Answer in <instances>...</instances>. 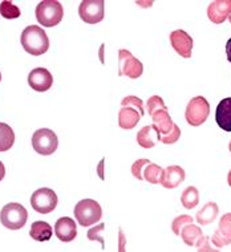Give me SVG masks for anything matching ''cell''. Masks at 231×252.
I'll use <instances>...</instances> for the list:
<instances>
[{
  "mask_svg": "<svg viewBox=\"0 0 231 252\" xmlns=\"http://www.w3.org/2000/svg\"><path fill=\"white\" fill-rule=\"evenodd\" d=\"M22 45L27 53L41 56L49 48V39L41 27L30 26L22 32Z\"/></svg>",
  "mask_w": 231,
  "mask_h": 252,
  "instance_id": "obj_1",
  "label": "cell"
},
{
  "mask_svg": "<svg viewBox=\"0 0 231 252\" xmlns=\"http://www.w3.org/2000/svg\"><path fill=\"white\" fill-rule=\"evenodd\" d=\"M64 9L57 0H44L36 7V20L43 27H55L63 20Z\"/></svg>",
  "mask_w": 231,
  "mask_h": 252,
  "instance_id": "obj_2",
  "label": "cell"
},
{
  "mask_svg": "<svg viewBox=\"0 0 231 252\" xmlns=\"http://www.w3.org/2000/svg\"><path fill=\"white\" fill-rule=\"evenodd\" d=\"M74 217L80 226L89 227L100 222L102 217L101 206L93 199H83L74 206Z\"/></svg>",
  "mask_w": 231,
  "mask_h": 252,
  "instance_id": "obj_3",
  "label": "cell"
},
{
  "mask_svg": "<svg viewBox=\"0 0 231 252\" xmlns=\"http://www.w3.org/2000/svg\"><path fill=\"white\" fill-rule=\"evenodd\" d=\"M28 213L20 203H8L0 211V222L8 230H20L26 226Z\"/></svg>",
  "mask_w": 231,
  "mask_h": 252,
  "instance_id": "obj_4",
  "label": "cell"
},
{
  "mask_svg": "<svg viewBox=\"0 0 231 252\" xmlns=\"http://www.w3.org/2000/svg\"><path fill=\"white\" fill-rule=\"evenodd\" d=\"M210 114V105L205 97H194L186 106L185 118L190 126H201Z\"/></svg>",
  "mask_w": 231,
  "mask_h": 252,
  "instance_id": "obj_5",
  "label": "cell"
},
{
  "mask_svg": "<svg viewBox=\"0 0 231 252\" xmlns=\"http://www.w3.org/2000/svg\"><path fill=\"white\" fill-rule=\"evenodd\" d=\"M32 146L41 156H51L56 152L59 139L51 129H39L32 135Z\"/></svg>",
  "mask_w": 231,
  "mask_h": 252,
  "instance_id": "obj_6",
  "label": "cell"
},
{
  "mask_svg": "<svg viewBox=\"0 0 231 252\" xmlns=\"http://www.w3.org/2000/svg\"><path fill=\"white\" fill-rule=\"evenodd\" d=\"M144 72V65L137 57L132 55L128 49L118 51V74L129 78H138Z\"/></svg>",
  "mask_w": 231,
  "mask_h": 252,
  "instance_id": "obj_7",
  "label": "cell"
},
{
  "mask_svg": "<svg viewBox=\"0 0 231 252\" xmlns=\"http://www.w3.org/2000/svg\"><path fill=\"white\" fill-rule=\"evenodd\" d=\"M31 206L33 207L36 213L49 214L56 209L57 206L56 192L48 187H41L31 196Z\"/></svg>",
  "mask_w": 231,
  "mask_h": 252,
  "instance_id": "obj_8",
  "label": "cell"
},
{
  "mask_svg": "<svg viewBox=\"0 0 231 252\" xmlns=\"http://www.w3.org/2000/svg\"><path fill=\"white\" fill-rule=\"evenodd\" d=\"M79 15L88 24H97L104 19V1L102 0H84L80 3Z\"/></svg>",
  "mask_w": 231,
  "mask_h": 252,
  "instance_id": "obj_9",
  "label": "cell"
},
{
  "mask_svg": "<svg viewBox=\"0 0 231 252\" xmlns=\"http://www.w3.org/2000/svg\"><path fill=\"white\" fill-rule=\"evenodd\" d=\"M171 47L179 56L183 59H190L193 51V39L188 32L182 30L173 31L170 33Z\"/></svg>",
  "mask_w": 231,
  "mask_h": 252,
  "instance_id": "obj_10",
  "label": "cell"
},
{
  "mask_svg": "<svg viewBox=\"0 0 231 252\" xmlns=\"http://www.w3.org/2000/svg\"><path fill=\"white\" fill-rule=\"evenodd\" d=\"M28 84L36 92H47L53 84L52 74L45 68H35L28 74Z\"/></svg>",
  "mask_w": 231,
  "mask_h": 252,
  "instance_id": "obj_11",
  "label": "cell"
},
{
  "mask_svg": "<svg viewBox=\"0 0 231 252\" xmlns=\"http://www.w3.org/2000/svg\"><path fill=\"white\" fill-rule=\"evenodd\" d=\"M231 13V0H217L210 3L207 8V18L214 24H222Z\"/></svg>",
  "mask_w": 231,
  "mask_h": 252,
  "instance_id": "obj_12",
  "label": "cell"
},
{
  "mask_svg": "<svg viewBox=\"0 0 231 252\" xmlns=\"http://www.w3.org/2000/svg\"><path fill=\"white\" fill-rule=\"evenodd\" d=\"M55 234H56L57 239L68 243L77 236V228H76V223L73 219L68 217L60 218L55 224Z\"/></svg>",
  "mask_w": 231,
  "mask_h": 252,
  "instance_id": "obj_13",
  "label": "cell"
},
{
  "mask_svg": "<svg viewBox=\"0 0 231 252\" xmlns=\"http://www.w3.org/2000/svg\"><path fill=\"white\" fill-rule=\"evenodd\" d=\"M215 121L221 129L231 131V97L223 98L215 110Z\"/></svg>",
  "mask_w": 231,
  "mask_h": 252,
  "instance_id": "obj_14",
  "label": "cell"
},
{
  "mask_svg": "<svg viewBox=\"0 0 231 252\" xmlns=\"http://www.w3.org/2000/svg\"><path fill=\"white\" fill-rule=\"evenodd\" d=\"M157 141H161V134L154 125L144 126L137 133V144L144 149H152Z\"/></svg>",
  "mask_w": 231,
  "mask_h": 252,
  "instance_id": "obj_15",
  "label": "cell"
},
{
  "mask_svg": "<svg viewBox=\"0 0 231 252\" xmlns=\"http://www.w3.org/2000/svg\"><path fill=\"white\" fill-rule=\"evenodd\" d=\"M141 118H142V116L137 109L131 108V106H122L120 113H118V125L121 129L131 130L140 122Z\"/></svg>",
  "mask_w": 231,
  "mask_h": 252,
  "instance_id": "obj_16",
  "label": "cell"
},
{
  "mask_svg": "<svg viewBox=\"0 0 231 252\" xmlns=\"http://www.w3.org/2000/svg\"><path fill=\"white\" fill-rule=\"evenodd\" d=\"M185 170L181 167V166L173 165L166 167L165 175H164V181H162V186L165 189H175L177 186H179L181 183L185 181Z\"/></svg>",
  "mask_w": 231,
  "mask_h": 252,
  "instance_id": "obj_17",
  "label": "cell"
},
{
  "mask_svg": "<svg viewBox=\"0 0 231 252\" xmlns=\"http://www.w3.org/2000/svg\"><path fill=\"white\" fill-rule=\"evenodd\" d=\"M152 120H153V125L156 126L160 131V134L166 135L169 134L174 126V122L171 120L170 114H169V110L167 109H160L157 112H154L152 114Z\"/></svg>",
  "mask_w": 231,
  "mask_h": 252,
  "instance_id": "obj_18",
  "label": "cell"
},
{
  "mask_svg": "<svg viewBox=\"0 0 231 252\" xmlns=\"http://www.w3.org/2000/svg\"><path fill=\"white\" fill-rule=\"evenodd\" d=\"M52 227L44 220H36L31 226V238L36 242H48L52 238Z\"/></svg>",
  "mask_w": 231,
  "mask_h": 252,
  "instance_id": "obj_19",
  "label": "cell"
},
{
  "mask_svg": "<svg viewBox=\"0 0 231 252\" xmlns=\"http://www.w3.org/2000/svg\"><path fill=\"white\" fill-rule=\"evenodd\" d=\"M219 207L215 202H209L203 206V209L201 211L197 213V222L199 223L201 226H207L210 223H213L217 217H218Z\"/></svg>",
  "mask_w": 231,
  "mask_h": 252,
  "instance_id": "obj_20",
  "label": "cell"
},
{
  "mask_svg": "<svg viewBox=\"0 0 231 252\" xmlns=\"http://www.w3.org/2000/svg\"><path fill=\"white\" fill-rule=\"evenodd\" d=\"M144 179L148 181L149 183H153V185H158V183H162L164 181V175H165V170L162 169L161 166L156 165V163H149V165L145 166L144 169Z\"/></svg>",
  "mask_w": 231,
  "mask_h": 252,
  "instance_id": "obj_21",
  "label": "cell"
},
{
  "mask_svg": "<svg viewBox=\"0 0 231 252\" xmlns=\"http://www.w3.org/2000/svg\"><path fill=\"white\" fill-rule=\"evenodd\" d=\"M203 234H202V230L196 224H186V226L183 227L182 231H181V238L185 242V244H188V246H196L197 242L201 239Z\"/></svg>",
  "mask_w": 231,
  "mask_h": 252,
  "instance_id": "obj_22",
  "label": "cell"
},
{
  "mask_svg": "<svg viewBox=\"0 0 231 252\" xmlns=\"http://www.w3.org/2000/svg\"><path fill=\"white\" fill-rule=\"evenodd\" d=\"M15 144V133L12 127L0 122V152H7Z\"/></svg>",
  "mask_w": 231,
  "mask_h": 252,
  "instance_id": "obj_23",
  "label": "cell"
},
{
  "mask_svg": "<svg viewBox=\"0 0 231 252\" xmlns=\"http://www.w3.org/2000/svg\"><path fill=\"white\" fill-rule=\"evenodd\" d=\"M181 202H182L185 209H196L198 203H199V192L194 186L186 187L185 191L182 192V196H181Z\"/></svg>",
  "mask_w": 231,
  "mask_h": 252,
  "instance_id": "obj_24",
  "label": "cell"
},
{
  "mask_svg": "<svg viewBox=\"0 0 231 252\" xmlns=\"http://www.w3.org/2000/svg\"><path fill=\"white\" fill-rule=\"evenodd\" d=\"M0 15L4 19H18L20 18V9L13 4L12 1H8V0H4L0 3Z\"/></svg>",
  "mask_w": 231,
  "mask_h": 252,
  "instance_id": "obj_25",
  "label": "cell"
},
{
  "mask_svg": "<svg viewBox=\"0 0 231 252\" xmlns=\"http://www.w3.org/2000/svg\"><path fill=\"white\" fill-rule=\"evenodd\" d=\"M193 222H194V220H193V218L190 217V215H179V217L175 218L174 220H173V223H171V230H173L174 235L179 236L183 227L186 226V224H190V223Z\"/></svg>",
  "mask_w": 231,
  "mask_h": 252,
  "instance_id": "obj_26",
  "label": "cell"
},
{
  "mask_svg": "<svg viewBox=\"0 0 231 252\" xmlns=\"http://www.w3.org/2000/svg\"><path fill=\"white\" fill-rule=\"evenodd\" d=\"M104 228H105L104 223H100L99 226L91 228V230L88 231V234H87L88 239L89 240H97L99 243H101V248H102V250L105 248V242H104V238H102Z\"/></svg>",
  "mask_w": 231,
  "mask_h": 252,
  "instance_id": "obj_27",
  "label": "cell"
},
{
  "mask_svg": "<svg viewBox=\"0 0 231 252\" xmlns=\"http://www.w3.org/2000/svg\"><path fill=\"white\" fill-rule=\"evenodd\" d=\"M122 106H131V108H134L137 109L138 112L141 113V116H144L145 114V108H144V102L141 98L135 96H128L125 97L121 102Z\"/></svg>",
  "mask_w": 231,
  "mask_h": 252,
  "instance_id": "obj_28",
  "label": "cell"
},
{
  "mask_svg": "<svg viewBox=\"0 0 231 252\" xmlns=\"http://www.w3.org/2000/svg\"><path fill=\"white\" fill-rule=\"evenodd\" d=\"M146 108H148L149 116H152L154 112H157L160 109H167L166 108L165 102L160 96H152L146 102Z\"/></svg>",
  "mask_w": 231,
  "mask_h": 252,
  "instance_id": "obj_29",
  "label": "cell"
},
{
  "mask_svg": "<svg viewBox=\"0 0 231 252\" xmlns=\"http://www.w3.org/2000/svg\"><path fill=\"white\" fill-rule=\"evenodd\" d=\"M149 163H150L149 159H144V158L137 159V161L133 163V166H132V174H133V177L138 179V181H142V179H144L142 173H144L145 166L149 165Z\"/></svg>",
  "mask_w": 231,
  "mask_h": 252,
  "instance_id": "obj_30",
  "label": "cell"
},
{
  "mask_svg": "<svg viewBox=\"0 0 231 252\" xmlns=\"http://www.w3.org/2000/svg\"><path fill=\"white\" fill-rule=\"evenodd\" d=\"M218 231L222 235H225L226 238L231 239V213L225 214L222 219L219 220Z\"/></svg>",
  "mask_w": 231,
  "mask_h": 252,
  "instance_id": "obj_31",
  "label": "cell"
},
{
  "mask_svg": "<svg viewBox=\"0 0 231 252\" xmlns=\"http://www.w3.org/2000/svg\"><path fill=\"white\" fill-rule=\"evenodd\" d=\"M179 137H181V129H179V126H177L174 124V126H173V129H171L169 134L162 135L161 142L165 145H173L178 141Z\"/></svg>",
  "mask_w": 231,
  "mask_h": 252,
  "instance_id": "obj_32",
  "label": "cell"
},
{
  "mask_svg": "<svg viewBox=\"0 0 231 252\" xmlns=\"http://www.w3.org/2000/svg\"><path fill=\"white\" fill-rule=\"evenodd\" d=\"M211 242H213V244L217 248H222L225 247V246H229V244L231 243V239L226 238L225 235H222L218 230H217L214 232L213 236H211Z\"/></svg>",
  "mask_w": 231,
  "mask_h": 252,
  "instance_id": "obj_33",
  "label": "cell"
},
{
  "mask_svg": "<svg viewBox=\"0 0 231 252\" xmlns=\"http://www.w3.org/2000/svg\"><path fill=\"white\" fill-rule=\"evenodd\" d=\"M209 242H210L209 236H205L203 240H202V243L197 247V250H198V251H215V250L211 248V246H209Z\"/></svg>",
  "mask_w": 231,
  "mask_h": 252,
  "instance_id": "obj_34",
  "label": "cell"
},
{
  "mask_svg": "<svg viewBox=\"0 0 231 252\" xmlns=\"http://www.w3.org/2000/svg\"><path fill=\"white\" fill-rule=\"evenodd\" d=\"M226 56H227V60H229V63H231V37L226 43Z\"/></svg>",
  "mask_w": 231,
  "mask_h": 252,
  "instance_id": "obj_35",
  "label": "cell"
},
{
  "mask_svg": "<svg viewBox=\"0 0 231 252\" xmlns=\"http://www.w3.org/2000/svg\"><path fill=\"white\" fill-rule=\"evenodd\" d=\"M5 177V167L3 165V162L0 161V181Z\"/></svg>",
  "mask_w": 231,
  "mask_h": 252,
  "instance_id": "obj_36",
  "label": "cell"
},
{
  "mask_svg": "<svg viewBox=\"0 0 231 252\" xmlns=\"http://www.w3.org/2000/svg\"><path fill=\"white\" fill-rule=\"evenodd\" d=\"M102 166H104V161H101L100 165H99V175H100L101 179H104V173H102Z\"/></svg>",
  "mask_w": 231,
  "mask_h": 252,
  "instance_id": "obj_37",
  "label": "cell"
},
{
  "mask_svg": "<svg viewBox=\"0 0 231 252\" xmlns=\"http://www.w3.org/2000/svg\"><path fill=\"white\" fill-rule=\"evenodd\" d=\"M227 183H229V186L231 187V170L230 173H229V175H227Z\"/></svg>",
  "mask_w": 231,
  "mask_h": 252,
  "instance_id": "obj_38",
  "label": "cell"
},
{
  "mask_svg": "<svg viewBox=\"0 0 231 252\" xmlns=\"http://www.w3.org/2000/svg\"><path fill=\"white\" fill-rule=\"evenodd\" d=\"M229 150H230V153H231V142L229 144Z\"/></svg>",
  "mask_w": 231,
  "mask_h": 252,
  "instance_id": "obj_39",
  "label": "cell"
},
{
  "mask_svg": "<svg viewBox=\"0 0 231 252\" xmlns=\"http://www.w3.org/2000/svg\"><path fill=\"white\" fill-rule=\"evenodd\" d=\"M229 20H230V24H231V13H230V16H229Z\"/></svg>",
  "mask_w": 231,
  "mask_h": 252,
  "instance_id": "obj_40",
  "label": "cell"
},
{
  "mask_svg": "<svg viewBox=\"0 0 231 252\" xmlns=\"http://www.w3.org/2000/svg\"><path fill=\"white\" fill-rule=\"evenodd\" d=\"M0 81H1V73H0Z\"/></svg>",
  "mask_w": 231,
  "mask_h": 252,
  "instance_id": "obj_41",
  "label": "cell"
}]
</instances>
